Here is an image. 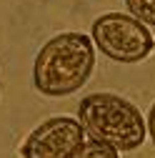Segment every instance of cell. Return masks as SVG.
I'll list each match as a JSON object with an SVG mask.
<instances>
[{"instance_id":"cell-1","label":"cell","mask_w":155,"mask_h":158,"mask_svg":"<svg viewBox=\"0 0 155 158\" xmlns=\"http://www.w3.org/2000/svg\"><path fill=\"white\" fill-rule=\"evenodd\" d=\"M95 70L93 38L83 33H60L40 48L33 63V83L48 98H65L80 90Z\"/></svg>"},{"instance_id":"cell-3","label":"cell","mask_w":155,"mask_h":158,"mask_svg":"<svg viewBox=\"0 0 155 158\" xmlns=\"http://www.w3.org/2000/svg\"><path fill=\"white\" fill-rule=\"evenodd\" d=\"M93 43L115 63H140L155 50V38L133 15L105 13L93 23Z\"/></svg>"},{"instance_id":"cell-4","label":"cell","mask_w":155,"mask_h":158,"mask_svg":"<svg viewBox=\"0 0 155 158\" xmlns=\"http://www.w3.org/2000/svg\"><path fill=\"white\" fill-rule=\"evenodd\" d=\"M85 143V131L73 115H53L38 126L20 148L23 158H70Z\"/></svg>"},{"instance_id":"cell-5","label":"cell","mask_w":155,"mask_h":158,"mask_svg":"<svg viewBox=\"0 0 155 158\" xmlns=\"http://www.w3.org/2000/svg\"><path fill=\"white\" fill-rule=\"evenodd\" d=\"M128 13L143 25H155V0H125Z\"/></svg>"},{"instance_id":"cell-7","label":"cell","mask_w":155,"mask_h":158,"mask_svg":"<svg viewBox=\"0 0 155 158\" xmlns=\"http://www.w3.org/2000/svg\"><path fill=\"white\" fill-rule=\"evenodd\" d=\"M145 128H148V135H150V141H153V146H155V103H153V108H150V113H148Z\"/></svg>"},{"instance_id":"cell-6","label":"cell","mask_w":155,"mask_h":158,"mask_svg":"<svg viewBox=\"0 0 155 158\" xmlns=\"http://www.w3.org/2000/svg\"><path fill=\"white\" fill-rule=\"evenodd\" d=\"M70 158H120V156H118L115 148H108V146L95 143V141H85Z\"/></svg>"},{"instance_id":"cell-2","label":"cell","mask_w":155,"mask_h":158,"mask_svg":"<svg viewBox=\"0 0 155 158\" xmlns=\"http://www.w3.org/2000/svg\"><path fill=\"white\" fill-rule=\"evenodd\" d=\"M78 121L90 141L115 148L118 153L140 148L148 135L140 110L115 93L85 95L78 106Z\"/></svg>"}]
</instances>
